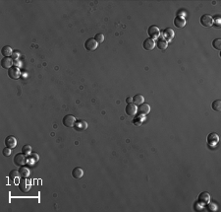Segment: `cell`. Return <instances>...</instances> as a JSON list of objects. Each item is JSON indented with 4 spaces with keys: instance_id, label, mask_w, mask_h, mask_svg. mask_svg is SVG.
Segmentation results:
<instances>
[{
    "instance_id": "6da1fadb",
    "label": "cell",
    "mask_w": 221,
    "mask_h": 212,
    "mask_svg": "<svg viewBox=\"0 0 221 212\" xmlns=\"http://www.w3.org/2000/svg\"><path fill=\"white\" fill-rule=\"evenodd\" d=\"M18 187L22 192H27L32 187V182L28 177H22L18 182Z\"/></svg>"
},
{
    "instance_id": "7a4b0ae2",
    "label": "cell",
    "mask_w": 221,
    "mask_h": 212,
    "mask_svg": "<svg viewBox=\"0 0 221 212\" xmlns=\"http://www.w3.org/2000/svg\"><path fill=\"white\" fill-rule=\"evenodd\" d=\"M13 162L16 166H18V167H23V166H25L28 163V159H27V156L25 154L20 153V154L15 155V157L13 159Z\"/></svg>"
},
{
    "instance_id": "3957f363",
    "label": "cell",
    "mask_w": 221,
    "mask_h": 212,
    "mask_svg": "<svg viewBox=\"0 0 221 212\" xmlns=\"http://www.w3.org/2000/svg\"><path fill=\"white\" fill-rule=\"evenodd\" d=\"M98 47V43L95 39V38L88 39L85 43V48L88 51H95Z\"/></svg>"
},
{
    "instance_id": "277c9868",
    "label": "cell",
    "mask_w": 221,
    "mask_h": 212,
    "mask_svg": "<svg viewBox=\"0 0 221 212\" xmlns=\"http://www.w3.org/2000/svg\"><path fill=\"white\" fill-rule=\"evenodd\" d=\"M201 24L206 28H210L213 26V18L211 15L205 14L201 18Z\"/></svg>"
},
{
    "instance_id": "5b68a950",
    "label": "cell",
    "mask_w": 221,
    "mask_h": 212,
    "mask_svg": "<svg viewBox=\"0 0 221 212\" xmlns=\"http://www.w3.org/2000/svg\"><path fill=\"white\" fill-rule=\"evenodd\" d=\"M148 36L150 39H159L160 37V30L157 26H150L148 30Z\"/></svg>"
},
{
    "instance_id": "8992f818",
    "label": "cell",
    "mask_w": 221,
    "mask_h": 212,
    "mask_svg": "<svg viewBox=\"0 0 221 212\" xmlns=\"http://www.w3.org/2000/svg\"><path fill=\"white\" fill-rule=\"evenodd\" d=\"M76 122H77L76 118H75V117H73L72 114H67V116L63 118V120H62L63 124L65 125L66 127H74Z\"/></svg>"
},
{
    "instance_id": "52a82bcc",
    "label": "cell",
    "mask_w": 221,
    "mask_h": 212,
    "mask_svg": "<svg viewBox=\"0 0 221 212\" xmlns=\"http://www.w3.org/2000/svg\"><path fill=\"white\" fill-rule=\"evenodd\" d=\"M197 201L201 205H207L208 202H210V196H209L208 192L203 191L197 197Z\"/></svg>"
},
{
    "instance_id": "ba28073f",
    "label": "cell",
    "mask_w": 221,
    "mask_h": 212,
    "mask_svg": "<svg viewBox=\"0 0 221 212\" xmlns=\"http://www.w3.org/2000/svg\"><path fill=\"white\" fill-rule=\"evenodd\" d=\"M8 75L11 79H19L21 76V71L17 66H12L10 69H8Z\"/></svg>"
},
{
    "instance_id": "9c48e42d",
    "label": "cell",
    "mask_w": 221,
    "mask_h": 212,
    "mask_svg": "<svg viewBox=\"0 0 221 212\" xmlns=\"http://www.w3.org/2000/svg\"><path fill=\"white\" fill-rule=\"evenodd\" d=\"M155 45H156V44H155V42H154V39H150V38H148V39H144V44H143L144 48L145 50H148V51L152 50V49L155 48Z\"/></svg>"
},
{
    "instance_id": "30bf717a",
    "label": "cell",
    "mask_w": 221,
    "mask_h": 212,
    "mask_svg": "<svg viewBox=\"0 0 221 212\" xmlns=\"http://www.w3.org/2000/svg\"><path fill=\"white\" fill-rule=\"evenodd\" d=\"M162 35H163V38L166 42H170L171 39L174 38V36H175V33H174V31L172 30V29L170 28H166L165 30H163V32H162Z\"/></svg>"
},
{
    "instance_id": "8fae6325",
    "label": "cell",
    "mask_w": 221,
    "mask_h": 212,
    "mask_svg": "<svg viewBox=\"0 0 221 212\" xmlns=\"http://www.w3.org/2000/svg\"><path fill=\"white\" fill-rule=\"evenodd\" d=\"M74 128L77 131H84L88 128V122H86L83 119H79L76 122V123H75Z\"/></svg>"
},
{
    "instance_id": "7c38bea8",
    "label": "cell",
    "mask_w": 221,
    "mask_h": 212,
    "mask_svg": "<svg viewBox=\"0 0 221 212\" xmlns=\"http://www.w3.org/2000/svg\"><path fill=\"white\" fill-rule=\"evenodd\" d=\"M125 112L128 116H135L138 112V108L135 104L130 103V104H127V107L125 108Z\"/></svg>"
},
{
    "instance_id": "4fadbf2b",
    "label": "cell",
    "mask_w": 221,
    "mask_h": 212,
    "mask_svg": "<svg viewBox=\"0 0 221 212\" xmlns=\"http://www.w3.org/2000/svg\"><path fill=\"white\" fill-rule=\"evenodd\" d=\"M218 141H219V136L216 133H210L207 136V143L210 147L216 145Z\"/></svg>"
},
{
    "instance_id": "5bb4252c",
    "label": "cell",
    "mask_w": 221,
    "mask_h": 212,
    "mask_svg": "<svg viewBox=\"0 0 221 212\" xmlns=\"http://www.w3.org/2000/svg\"><path fill=\"white\" fill-rule=\"evenodd\" d=\"M1 66L5 69H10L13 66V59L12 57H3L1 59Z\"/></svg>"
},
{
    "instance_id": "9a60e30c",
    "label": "cell",
    "mask_w": 221,
    "mask_h": 212,
    "mask_svg": "<svg viewBox=\"0 0 221 212\" xmlns=\"http://www.w3.org/2000/svg\"><path fill=\"white\" fill-rule=\"evenodd\" d=\"M5 145H6L7 147L11 148V149H13L17 146V138L12 135H10L8 136L6 139H5Z\"/></svg>"
},
{
    "instance_id": "2e32d148",
    "label": "cell",
    "mask_w": 221,
    "mask_h": 212,
    "mask_svg": "<svg viewBox=\"0 0 221 212\" xmlns=\"http://www.w3.org/2000/svg\"><path fill=\"white\" fill-rule=\"evenodd\" d=\"M174 25H175L176 28H184L186 26V20L184 17L182 16H177L175 19H174Z\"/></svg>"
},
{
    "instance_id": "e0dca14e",
    "label": "cell",
    "mask_w": 221,
    "mask_h": 212,
    "mask_svg": "<svg viewBox=\"0 0 221 212\" xmlns=\"http://www.w3.org/2000/svg\"><path fill=\"white\" fill-rule=\"evenodd\" d=\"M138 112L139 114H142V116H145V114H148L150 112V107L148 104H142V105H139V108H138Z\"/></svg>"
},
{
    "instance_id": "ac0fdd59",
    "label": "cell",
    "mask_w": 221,
    "mask_h": 212,
    "mask_svg": "<svg viewBox=\"0 0 221 212\" xmlns=\"http://www.w3.org/2000/svg\"><path fill=\"white\" fill-rule=\"evenodd\" d=\"M84 176V170L80 167H76L73 171H72V177L74 179L79 180V179H82Z\"/></svg>"
},
{
    "instance_id": "d6986e66",
    "label": "cell",
    "mask_w": 221,
    "mask_h": 212,
    "mask_svg": "<svg viewBox=\"0 0 221 212\" xmlns=\"http://www.w3.org/2000/svg\"><path fill=\"white\" fill-rule=\"evenodd\" d=\"M13 53H14V50L11 48L9 45H5V47H3L2 49H1V53H2V55H3L4 57H10V56H12Z\"/></svg>"
},
{
    "instance_id": "ffe728a7",
    "label": "cell",
    "mask_w": 221,
    "mask_h": 212,
    "mask_svg": "<svg viewBox=\"0 0 221 212\" xmlns=\"http://www.w3.org/2000/svg\"><path fill=\"white\" fill-rule=\"evenodd\" d=\"M156 45H157V48L161 50H164L167 48L168 47V42H166L164 39H158L157 43H155Z\"/></svg>"
},
{
    "instance_id": "44dd1931",
    "label": "cell",
    "mask_w": 221,
    "mask_h": 212,
    "mask_svg": "<svg viewBox=\"0 0 221 212\" xmlns=\"http://www.w3.org/2000/svg\"><path fill=\"white\" fill-rule=\"evenodd\" d=\"M144 98L143 95H136L135 97H133V104H135L136 106L144 104Z\"/></svg>"
},
{
    "instance_id": "7402d4cb",
    "label": "cell",
    "mask_w": 221,
    "mask_h": 212,
    "mask_svg": "<svg viewBox=\"0 0 221 212\" xmlns=\"http://www.w3.org/2000/svg\"><path fill=\"white\" fill-rule=\"evenodd\" d=\"M19 173H20L21 177H28L30 176V170H29V168L25 167V166H23V167L20 168Z\"/></svg>"
},
{
    "instance_id": "603a6c76",
    "label": "cell",
    "mask_w": 221,
    "mask_h": 212,
    "mask_svg": "<svg viewBox=\"0 0 221 212\" xmlns=\"http://www.w3.org/2000/svg\"><path fill=\"white\" fill-rule=\"evenodd\" d=\"M38 159H39L38 154V153H33V154H31V155H30V157L28 158V162L30 163L31 165H33L34 163H37L38 161Z\"/></svg>"
},
{
    "instance_id": "cb8c5ba5",
    "label": "cell",
    "mask_w": 221,
    "mask_h": 212,
    "mask_svg": "<svg viewBox=\"0 0 221 212\" xmlns=\"http://www.w3.org/2000/svg\"><path fill=\"white\" fill-rule=\"evenodd\" d=\"M144 116H142V114H139V116L135 117V118L133 119V123L135 124V125H141L144 122Z\"/></svg>"
},
{
    "instance_id": "d4e9b609",
    "label": "cell",
    "mask_w": 221,
    "mask_h": 212,
    "mask_svg": "<svg viewBox=\"0 0 221 212\" xmlns=\"http://www.w3.org/2000/svg\"><path fill=\"white\" fill-rule=\"evenodd\" d=\"M22 153L25 154L26 156H30L32 154V146L30 145H25L22 148Z\"/></svg>"
},
{
    "instance_id": "484cf974",
    "label": "cell",
    "mask_w": 221,
    "mask_h": 212,
    "mask_svg": "<svg viewBox=\"0 0 221 212\" xmlns=\"http://www.w3.org/2000/svg\"><path fill=\"white\" fill-rule=\"evenodd\" d=\"M212 108L214 111H216V112H220L221 111V101L220 100H216V101H214L212 103V105H211Z\"/></svg>"
},
{
    "instance_id": "4316f807",
    "label": "cell",
    "mask_w": 221,
    "mask_h": 212,
    "mask_svg": "<svg viewBox=\"0 0 221 212\" xmlns=\"http://www.w3.org/2000/svg\"><path fill=\"white\" fill-rule=\"evenodd\" d=\"M19 177H20V173H19V171H17V170H12L9 173V177L11 180H16V179H18Z\"/></svg>"
},
{
    "instance_id": "83f0119b",
    "label": "cell",
    "mask_w": 221,
    "mask_h": 212,
    "mask_svg": "<svg viewBox=\"0 0 221 212\" xmlns=\"http://www.w3.org/2000/svg\"><path fill=\"white\" fill-rule=\"evenodd\" d=\"M212 47H213L215 49L220 50V49H221V39H214V41L212 42Z\"/></svg>"
},
{
    "instance_id": "f1b7e54d",
    "label": "cell",
    "mask_w": 221,
    "mask_h": 212,
    "mask_svg": "<svg viewBox=\"0 0 221 212\" xmlns=\"http://www.w3.org/2000/svg\"><path fill=\"white\" fill-rule=\"evenodd\" d=\"M95 41H96L98 44L103 43V41H104V36H103V34H97V35H95Z\"/></svg>"
},
{
    "instance_id": "f546056e",
    "label": "cell",
    "mask_w": 221,
    "mask_h": 212,
    "mask_svg": "<svg viewBox=\"0 0 221 212\" xmlns=\"http://www.w3.org/2000/svg\"><path fill=\"white\" fill-rule=\"evenodd\" d=\"M2 152H3V155H4V156L8 157V156H10V155H11V148H9V147L4 148Z\"/></svg>"
},
{
    "instance_id": "4dcf8cb0",
    "label": "cell",
    "mask_w": 221,
    "mask_h": 212,
    "mask_svg": "<svg viewBox=\"0 0 221 212\" xmlns=\"http://www.w3.org/2000/svg\"><path fill=\"white\" fill-rule=\"evenodd\" d=\"M208 209L210 210V211H216L217 210V206L215 205L214 203H210V202H208Z\"/></svg>"
},
{
    "instance_id": "1f68e13d",
    "label": "cell",
    "mask_w": 221,
    "mask_h": 212,
    "mask_svg": "<svg viewBox=\"0 0 221 212\" xmlns=\"http://www.w3.org/2000/svg\"><path fill=\"white\" fill-rule=\"evenodd\" d=\"M19 53H17V50L16 51H14V53H13V54H12V56H11V57H12V59H18L19 58Z\"/></svg>"
},
{
    "instance_id": "d6a6232c",
    "label": "cell",
    "mask_w": 221,
    "mask_h": 212,
    "mask_svg": "<svg viewBox=\"0 0 221 212\" xmlns=\"http://www.w3.org/2000/svg\"><path fill=\"white\" fill-rule=\"evenodd\" d=\"M126 102L128 103V104H130V103H133V98H132V97H128V98L126 99Z\"/></svg>"
}]
</instances>
